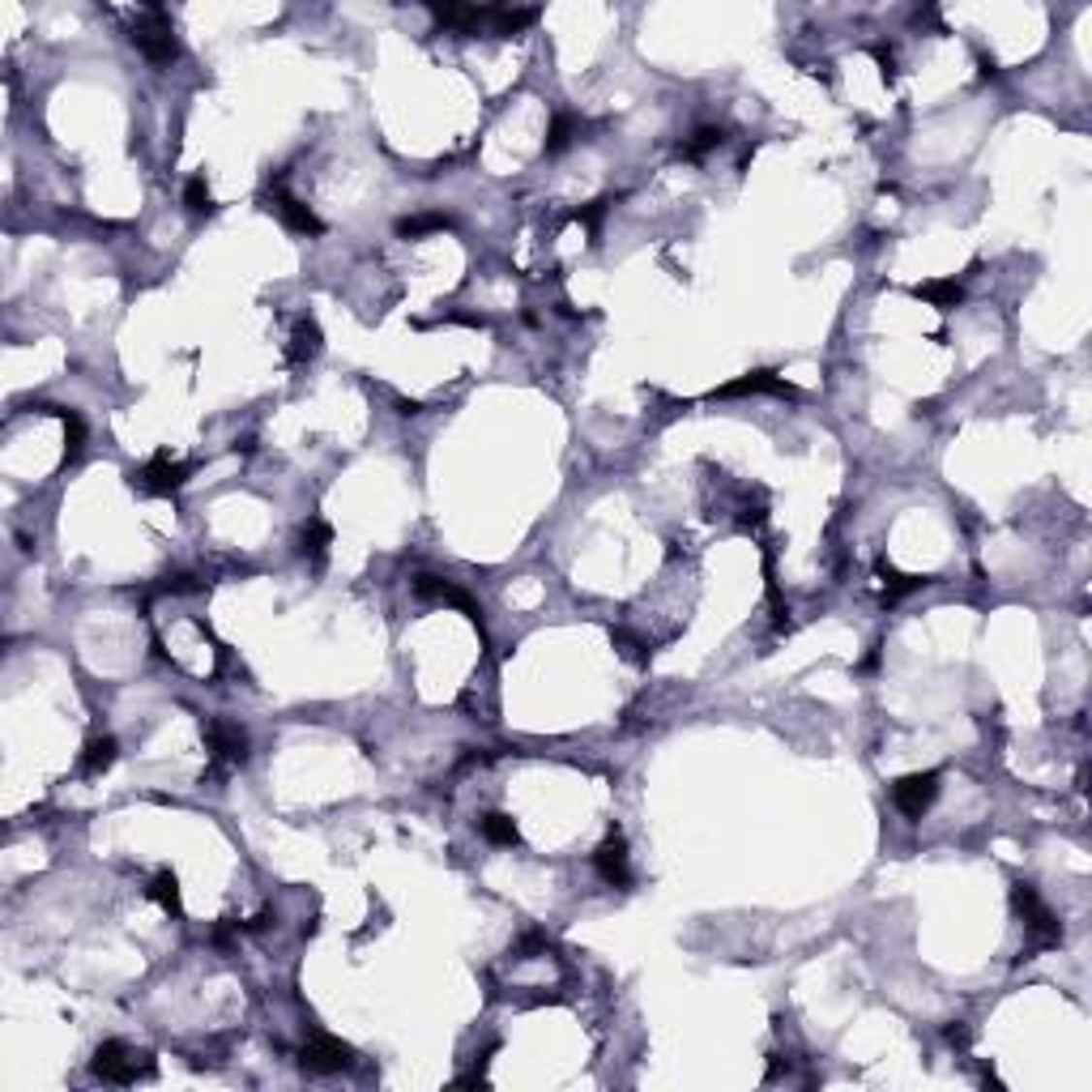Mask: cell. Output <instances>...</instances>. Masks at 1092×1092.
Returning <instances> with one entry per match:
<instances>
[{"label": "cell", "instance_id": "2e32d148", "mask_svg": "<svg viewBox=\"0 0 1092 1092\" xmlns=\"http://www.w3.org/2000/svg\"><path fill=\"white\" fill-rule=\"evenodd\" d=\"M576 137H581V120H576L572 112H555L551 128H546V142H542V149H546V154H563V149L572 145Z\"/></svg>", "mask_w": 1092, "mask_h": 1092}, {"label": "cell", "instance_id": "44dd1931", "mask_svg": "<svg viewBox=\"0 0 1092 1092\" xmlns=\"http://www.w3.org/2000/svg\"><path fill=\"white\" fill-rule=\"evenodd\" d=\"M478 828H483V837H487L491 845H517V841H521L517 823H512V816H504V811H491V816L478 823Z\"/></svg>", "mask_w": 1092, "mask_h": 1092}, {"label": "cell", "instance_id": "7c38bea8", "mask_svg": "<svg viewBox=\"0 0 1092 1092\" xmlns=\"http://www.w3.org/2000/svg\"><path fill=\"white\" fill-rule=\"evenodd\" d=\"M329 546H334V530H329V521L307 517V526L299 530V555H304L312 567H320V563H325V555H329Z\"/></svg>", "mask_w": 1092, "mask_h": 1092}, {"label": "cell", "instance_id": "d4e9b609", "mask_svg": "<svg viewBox=\"0 0 1092 1092\" xmlns=\"http://www.w3.org/2000/svg\"><path fill=\"white\" fill-rule=\"evenodd\" d=\"M615 649L624 653V658H631V661H645V658H649L645 640H636V636H631V631H624V627L615 631Z\"/></svg>", "mask_w": 1092, "mask_h": 1092}, {"label": "cell", "instance_id": "ba28073f", "mask_svg": "<svg viewBox=\"0 0 1092 1092\" xmlns=\"http://www.w3.org/2000/svg\"><path fill=\"white\" fill-rule=\"evenodd\" d=\"M935 794H939V773H909V777H901L892 786L896 811L909 816V819H922L926 807L935 802Z\"/></svg>", "mask_w": 1092, "mask_h": 1092}, {"label": "cell", "instance_id": "30bf717a", "mask_svg": "<svg viewBox=\"0 0 1092 1092\" xmlns=\"http://www.w3.org/2000/svg\"><path fill=\"white\" fill-rule=\"evenodd\" d=\"M594 871L602 875V883L610 887H627L631 883V858H627V841L619 837V832H610V837L597 845L594 853Z\"/></svg>", "mask_w": 1092, "mask_h": 1092}, {"label": "cell", "instance_id": "ac0fdd59", "mask_svg": "<svg viewBox=\"0 0 1092 1092\" xmlns=\"http://www.w3.org/2000/svg\"><path fill=\"white\" fill-rule=\"evenodd\" d=\"M487 21L496 26V35L512 39V35H521L526 26H533V21H538V9H491Z\"/></svg>", "mask_w": 1092, "mask_h": 1092}, {"label": "cell", "instance_id": "5bb4252c", "mask_svg": "<svg viewBox=\"0 0 1092 1092\" xmlns=\"http://www.w3.org/2000/svg\"><path fill=\"white\" fill-rule=\"evenodd\" d=\"M320 355V325L312 316H304L291 334V346H286V359L291 363H312Z\"/></svg>", "mask_w": 1092, "mask_h": 1092}, {"label": "cell", "instance_id": "7402d4cb", "mask_svg": "<svg viewBox=\"0 0 1092 1092\" xmlns=\"http://www.w3.org/2000/svg\"><path fill=\"white\" fill-rule=\"evenodd\" d=\"M914 295H917V299H926V304H935V307H956L960 299H965V291H960V282H951V277H947V282H922Z\"/></svg>", "mask_w": 1092, "mask_h": 1092}, {"label": "cell", "instance_id": "e0dca14e", "mask_svg": "<svg viewBox=\"0 0 1092 1092\" xmlns=\"http://www.w3.org/2000/svg\"><path fill=\"white\" fill-rule=\"evenodd\" d=\"M39 410H43V414H60V419H64V462H78L81 448H85V423H81V414L60 410V405H39Z\"/></svg>", "mask_w": 1092, "mask_h": 1092}, {"label": "cell", "instance_id": "484cf974", "mask_svg": "<svg viewBox=\"0 0 1092 1092\" xmlns=\"http://www.w3.org/2000/svg\"><path fill=\"white\" fill-rule=\"evenodd\" d=\"M606 209H610V197H597V201H589V206L576 209V222H585L589 231H597V222H602Z\"/></svg>", "mask_w": 1092, "mask_h": 1092}, {"label": "cell", "instance_id": "52a82bcc", "mask_svg": "<svg viewBox=\"0 0 1092 1092\" xmlns=\"http://www.w3.org/2000/svg\"><path fill=\"white\" fill-rule=\"evenodd\" d=\"M188 469H192V466H184V462H171L167 453H158V457H149V462L133 474V487L142 491V496H171V491L184 487Z\"/></svg>", "mask_w": 1092, "mask_h": 1092}, {"label": "cell", "instance_id": "3957f363", "mask_svg": "<svg viewBox=\"0 0 1092 1092\" xmlns=\"http://www.w3.org/2000/svg\"><path fill=\"white\" fill-rule=\"evenodd\" d=\"M94 1076L107 1079V1084H137V1079L154 1076V1058L149 1054H133L124 1042H103L94 1050Z\"/></svg>", "mask_w": 1092, "mask_h": 1092}, {"label": "cell", "instance_id": "6da1fadb", "mask_svg": "<svg viewBox=\"0 0 1092 1092\" xmlns=\"http://www.w3.org/2000/svg\"><path fill=\"white\" fill-rule=\"evenodd\" d=\"M133 43H137V51H142L149 64H171V60H179L176 26H171L167 9H158V5L142 9V17L133 21Z\"/></svg>", "mask_w": 1092, "mask_h": 1092}, {"label": "cell", "instance_id": "4fadbf2b", "mask_svg": "<svg viewBox=\"0 0 1092 1092\" xmlns=\"http://www.w3.org/2000/svg\"><path fill=\"white\" fill-rule=\"evenodd\" d=\"M115 755H120V743H115L112 734L90 738V743H85V752H81V773L85 777H103L107 768L115 764Z\"/></svg>", "mask_w": 1092, "mask_h": 1092}, {"label": "cell", "instance_id": "ffe728a7", "mask_svg": "<svg viewBox=\"0 0 1092 1092\" xmlns=\"http://www.w3.org/2000/svg\"><path fill=\"white\" fill-rule=\"evenodd\" d=\"M145 892H149V901H158L167 914H179V880L171 871H158L154 880H149Z\"/></svg>", "mask_w": 1092, "mask_h": 1092}, {"label": "cell", "instance_id": "603a6c76", "mask_svg": "<svg viewBox=\"0 0 1092 1092\" xmlns=\"http://www.w3.org/2000/svg\"><path fill=\"white\" fill-rule=\"evenodd\" d=\"M448 227V213H419V218H401L398 222V235L401 240H419L427 231H444Z\"/></svg>", "mask_w": 1092, "mask_h": 1092}, {"label": "cell", "instance_id": "277c9868", "mask_svg": "<svg viewBox=\"0 0 1092 1092\" xmlns=\"http://www.w3.org/2000/svg\"><path fill=\"white\" fill-rule=\"evenodd\" d=\"M206 743H209V755L218 768H240L248 759V734L240 730L235 722H222V717H209L206 725Z\"/></svg>", "mask_w": 1092, "mask_h": 1092}, {"label": "cell", "instance_id": "cb8c5ba5", "mask_svg": "<svg viewBox=\"0 0 1092 1092\" xmlns=\"http://www.w3.org/2000/svg\"><path fill=\"white\" fill-rule=\"evenodd\" d=\"M184 206H188V213H209V209H213V197H209L206 176H192L188 184H184Z\"/></svg>", "mask_w": 1092, "mask_h": 1092}, {"label": "cell", "instance_id": "9c48e42d", "mask_svg": "<svg viewBox=\"0 0 1092 1092\" xmlns=\"http://www.w3.org/2000/svg\"><path fill=\"white\" fill-rule=\"evenodd\" d=\"M265 209H270L273 218L282 222L286 231H295V235H320V231H325V222H320L316 213L304 206V201H295L286 188H270V192H265Z\"/></svg>", "mask_w": 1092, "mask_h": 1092}, {"label": "cell", "instance_id": "d6986e66", "mask_svg": "<svg viewBox=\"0 0 1092 1092\" xmlns=\"http://www.w3.org/2000/svg\"><path fill=\"white\" fill-rule=\"evenodd\" d=\"M725 145V128H717V124H700L695 128V133L688 137V142H683V158H704V154H713V149H722Z\"/></svg>", "mask_w": 1092, "mask_h": 1092}, {"label": "cell", "instance_id": "5b68a950", "mask_svg": "<svg viewBox=\"0 0 1092 1092\" xmlns=\"http://www.w3.org/2000/svg\"><path fill=\"white\" fill-rule=\"evenodd\" d=\"M414 597H419V602H432V606H457L462 610L466 619H483V610H478V602L474 597L466 594L462 585H453V581H444V576H432V572H419L414 576Z\"/></svg>", "mask_w": 1092, "mask_h": 1092}, {"label": "cell", "instance_id": "8992f818", "mask_svg": "<svg viewBox=\"0 0 1092 1092\" xmlns=\"http://www.w3.org/2000/svg\"><path fill=\"white\" fill-rule=\"evenodd\" d=\"M350 1063H355V1050H350L346 1042H337V1037H329V1033H316L312 1042L304 1045V1054H299V1067H304V1072H316V1076L346 1072Z\"/></svg>", "mask_w": 1092, "mask_h": 1092}, {"label": "cell", "instance_id": "8fae6325", "mask_svg": "<svg viewBox=\"0 0 1092 1092\" xmlns=\"http://www.w3.org/2000/svg\"><path fill=\"white\" fill-rule=\"evenodd\" d=\"M752 393H777V398H794V384H786L777 376V371H747V376H738L734 384H725V389H717L713 398H752Z\"/></svg>", "mask_w": 1092, "mask_h": 1092}, {"label": "cell", "instance_id": "83f0119b", "mask_svg": "<svg viewBox=\"0 0 1092 1092\" xmlns=\"http://www.w3.org/2000/svg\"><path fill=\"white\" fill-rule=\"evenodd\" d=\"M947 1042H951V1045H969V1029H965L960 1020H956V1024H947Z\"/></svg>", "mask_w": 1092, "mask_h": 1092}, {"label": "cell", "instance_id": "9a60e30c", "mask_svg": "<svg viewBox=\"0 0 1092 1092\" xmlns=\"http://www.w3.org/2000/svg\"><path fill=\"white\" fill-rule=\"evenodd\" d=\"M922 585H926L922 576H905V572H896L892 563H883V567H880V597H883L887 606L901 602V597H909V594H917Z\"/></svg>", "mask_w": 1092, "mask_h": 1092}, {"label": "cell", "instance_id": "4316f807", "mask_svg": "<svg viewBox=\"0 0 1092 1092\" xmlns=\"http://www.w3.org/2000/svg\"><path fill=\"white\" fill-rule=\"evenodd\" d=\"M163 589H167V594H201L206 581H197V576H188V572H176V576H167V581H163Z\"/></svg>", "mask_w": 1092, "mask_h": 1092}, {"label": "cell", "instance_id": "7a4b0ae2", "mask_svg": "<svg viewBox=\"0 0 1092 1092\" xmlns=\"http://www.w3.org/2000/svg\"><path fill=\"white\" fill-rule=\"evenodd\" d=\"M1012 901H1015V909H1020L1024 926H1029V951H1042V947H1058V944H1063V922H1058V917L1050 914V905L1037 896L1033 883H1024V880L1015 883V887H1012Z\"/></svg>", "mask_w": 1092, "mask_h": 1092}]
</instances>
